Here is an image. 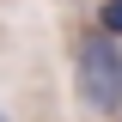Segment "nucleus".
<instances>
[{"mask_svg":"<svg viewBox=\"0 0 122 122\" xmlns=\"http://www.w3.org/2000/svg\"><path fill=\"white\" fill-rule=\"evenodd\" d=\"M98 18H104L110 37H122V0H104V12H98Z\"/></svg>","mask_w":122,"mask_h":122,"instance_id":"2","label":"nucleus"},{"mask_svg":"<svg viewBox=\"0 0 122 122\" xmlns=\"http://www.w3.org/2000/svg\"><path fill=\"white\" fill-rule=\"evenodd\" d=\"M79 92H86L92 110H122V49L110 30H92L79 37Z\"/></svg>","mask_w":122,"mask_h":122,"instance_id":"1","label":"nucleus"},{"mask_svg":"<svg viewBox=\"0 0 122 122\" xmlns=\"http://www.w3.org/2000/svg\"><path fill=\"white\" fill-rule=\"evenodd\" d=\"M0 122H6V116H0Z\"/></svg>","mask_w":122,"mask_h":122,"instance_id":"3","label":"nucleus"}]
</instances>
